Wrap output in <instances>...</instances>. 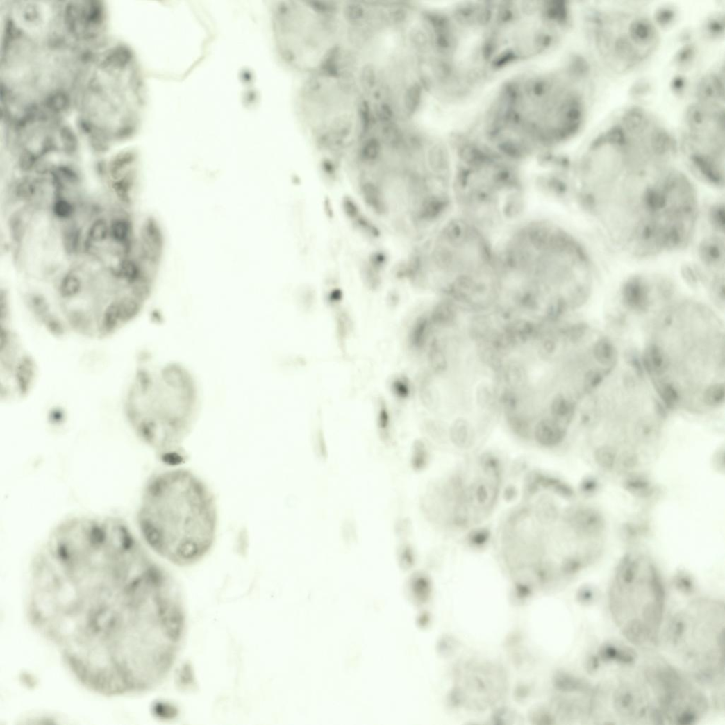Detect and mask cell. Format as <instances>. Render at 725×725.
<instances>
[{"instance_id":"cell-27","label":"cell","mask_w":725,"mask_h":725,"mask_svg":"<svg viewBox=\"0 0 725 725\" xmlns=\"http://www.w3.org/2000/svg\"><path fill=\"white\" fill-rule=\"evenodd\" d=\"M594 356L600 364L611 369L616 364L618 353L612 342L608 338H601L594 344Z\"/></svg>"},{"instance_id":"cell-28","label":"cell","mask_w":725,"mask_h":725,"mask_svg":"<svg viewBox=\"0 0 725 725\" xmlns=\"http://www.w3.org/2000/svg\"><path fill=\"white\" fill-rule=\"evenodd\" d=\"M40 181L29 176L19 179L13 187L15 198L21 201H28L34 199L40 192Z\"/></svg>"},{"instance_id":"cell-15","label":"cell","mask_w":725,"mask_h":725,"mask_svg":"<svg viewBox=\"0 0 725 725\" xmlns=\"http://www.w3.org/2000/svg\"><path fill=\"white\" fill-rule=\"evenodd\" d=\"M462 312L456 304L442 298L428 312L435 330L443 333L453 332L458 327Z\"/></svg>"},{"instance_id":"cell-14","label":"cell","mask_w":725,"mask_h":725,"mask_svg":"<svg viewBox=\"0 0 725 725\" xmlns=\"http://www.w3.org/2000/svg\"><path fill=\"white\" fill-rule=\"evenodd\" d=\"M497 381L501 386L520 393L532 389L526 362L514 354L505 359Z\"/></svg>"},{"instance_id":"cell-25","label":"cell","mask_w":725,"mask_h":725,"mask_svg":"<svg viewBox=\"0 0 725 725\" xmlns=\"http://www.w3.org/2000/svg\"><path fill=\"white\" fill-rule=\"evenodd\" d=\"M136 176L133 171L123 177L111 181V188L119 201L128 206L133 202Z\"/></svg>"},{"instance_id":"cell-32","label":"cell","mask_w":725,"mask_h":725,"mask_svg":"<svg viewBox=\"0 0 725 725\" xmlns=\"http://www.w3.org/2000/svg\"><path fill=\"white\" fill-rule=\"evenodd\" d=\"M705 403L709 406H718L724 401V386L723 384H715L710 386L704 394Z\"/></svg>"},{"instance_id":"cell-26","label":"cell","mask_w":725,"mask_h":725,"mask_svg":"<svg viewBox=\"0 0 725 725\" xmlns=\"http://www.w3.org/2000/svg\"><path fill=\"white\" fill-rule=\"evenodd\" d=\"M82 231L74 224H69L62 233V244L69 256H75L82 247Z\"/></svg>"},{"instance_id":"cell-13","label":"cell","mask_w":725,"mask_h":725,"mask_svg":"<svg viewBox=\"0 0 725 725\" xmlns=\"http://www.w3.org/2000/svg\"><path fill=\"white\" fill-rule=\"evenodd\" d=\"M567 429L550 417L542 415L533 423L530 444L548 451L556 449L565 441Z\"/></svg>"},{"instance_id":"cell-18","label":"cell","mask_w":725,"mask_h":725,"mask_svg":"<svg viewBox=\"0 0 725 725\" xmlns=\"http://www.w3.org/2000/svg\"><path fill=\"white\" fill-rule=\"evenodd\" d=\"M419 396L424 408L433 413H439L445 406V397L437 383V378L428 372L422 378Z\"/></svg>"},{"instance_id":"cell-40","label":"cell","mask_w":725,"mask_h":725,"mask_svg":"<svg viewBox=\"0 0 725 725\" xmlns=\"http://www.w3.org/2000/svg\"><path fill=\"white\" fill-rule=\"evenodd\" d=\"M354 222L357 227L368 235L374 238H377L380 235L378 229L366 217L360 215Z\"/></svg>"},{"instance_id":"cell-36","label":"cell","mask_w":725,"mask_h":725,"mask_svg":"<svg viewBox=\"0 0 725 725\" xmlns=\"http://www.w3.org/2000/svg\"><path fill=\"white\" fill-rule=\"evenodd\" d=\"M378 426L381 437L385 440H388L390 437V418L386 406L383 402L380 403Z\"/></svg>"},{"instance_id":"cell-31","label":"cell","mask_w":725,"mask_h":725,"mask_svg":"<svg viewBox=\"0 0 725 725\" xmlns=\"http://www.w3.org/2000/svg\"><path fill=\"white\" fill-rule=\"evenodd\" d=\"M428 451L426 444L422 441H416L413 445L411 463L416 470L423 469L428 462Z\"/></svg>"},{"instance_id":"cell-21","label":"cell","mask_w":725,"mask_h":725,"mask_svg":"<svg viewBox=\"0 0 725 725\" xmlns=\"http://www.w3.org/2000/svg\"><path fill=\"white\" fill-rule=\"evenodd\" d=\"M723 84L719 77L710 76L702 81L698 90V95L703 104L711 106H719V102L724 100Z\"/></svg>"},{"instance_id":"cell-12","label":"cell","mask_w":725,"mask_h":725,"mask_svg":"<svg viewBox=\"0 0 725 725\" xmlns=\"http://www.w3.org/2000/svg\"><path fill=\"white\" fill-rule=\"evenodd\" d=\"M499 383L493 378H483L477 381L470 394L471 407L480 415L478 418L494 419L500 417L498 404Z\"/></svg>"},{"instance_id":"cell-38","label":"cell","mask_w":725,"mask_h":725,"mask_svg":"<svg viewBox=\"0 0 725 725\" xmlns=\"http://www.w3.org/2000/svg\"><path fill=\"white\" fill-rule=\"evenodd\" d=\"M381 154V148L379 144L375 141L368 142L364 149H362L361 157L362 159L367 162H375Z\"/></svg>"},{"instance_id":"cell-7","label":"cell","mask_w":725,"mask_h":725,"mask_svg":"<svg viewBox=\"0 0 725 725\" xmlns=\"http://www.w3.org/2000/svg\"><path fill=\"white\" fill-rule=\"evenodd\" d=\"M504 474L503 462L494 453L467 455L431 488L424 501L425 514L432 523L450 533L473 532L496 509Z\"/></svg>"},{"instance_id":"cell-3","label":"cell","mask_w":725,"mask_h":725,"mask_svg":"<svg viewBox=\"0 0 725 725\" xmlns=\"http://www.w3.org/2000/svg\"><path fill=\"white\" fill-rule=\"evenodd\" d=\"M137 520L147 545L164 560L183 567L206 558L219 529V511L212 490L185 467L162 471L149 480Z\"/></svg>"},{"instance_id":"cell-2","label":"cell","mask_w":725,"mask_h":725,"mask_svg":"<svg viewBox=\"0 0 725 725\" xmlns=\"http://www.w3.org/2000/svg\"><path fill=\"white\" fill-rule=\"evenodd\" d=\"M501 299L538 317L552 301L587 300L592 266L583 244L550 217H526L497 240Z\"/></svg>"},{"instance_id":"cell-5","label":"cell","mask_w":725,"mask_h":725,"mask_svg":"<svg viewBox=\"0 0 725 725\" xmlns=\"http://www.w3.org/2000/svg\"><path fill=\"white\" fill-rule=\"evenodd\" d=\"M425 288L463 312H490L501 299L497 240L453 212L422 256Z\"/></svg>"},{"instance_id":"cell-6","label":"cell","mask_w":725,"mask_h":725,"mask_svg":"<svg viewBox=\"0 0 725 725\" xmlns=\"http://www.w3.org/2000/svg\"><path fill=\"white\" fill-rule=\"evenodd\" d=\"M453 157L454 212L496 240L527 217L531 192L521 164L485 144H465Z\"/></svg>"},{"instance_id":"cell-24","label":"cell","mask_w":725,"mask_h":725,"mask_svg":"<svg viewBox=\"0 0 725 725\" xmlns=\"http://www.w3.org/2000/svg\"><path fill=\"white\" fill-rule=\"evenodd\" d=\"M629 33L631 40L637 45L649 46L656 38L655 27L644 18L634 20L631 24Z\"/></svg>"},{"instance_id":"cell-34","label":"cell","mask_w":725,"mask_h":725,"mask_svg":"<svg viewBox=\"0 0 725 725\" xmlns=\"http://www.w3.org/2000/svg\"><path fill=\"white\" fill-rule=\"evenodd\" d=\"M9 228L13 240L16 242L22 241L26 229L21 214L15 212L11 215Z\"/></svg>"},{"instance_id":"cell-20","label":"cell","mask_w":725,"mask_h":725,"mask_svg":"<svg viewBox=\"0 0 725 725\" xmlns=\"http://www.w3.org/2000/svg\"><path fill=\"white\" fill-rule=\"evenodd\" d=\"M110 240L123 248L124 256L128 257L133 235V225L126 216H118L110 222Z\"/></svg>"},{"instance_id":"cell-39","label":"cell","mask_w":725,"mask_h":725,"mask_svg":"<svg viewBox=\"0 0 725 725\" xmlns=\"http://www.w3.org/2000/svg\"><path fill=\"white\" fill-rule=\"evenodd\" d=\"M604 374L599 371H590L585 377L584 385L588 391L597 388L603 381Z\"/></svg>"},{"instance_id":"cell-22","label":"cell","mask_w":725,"mask_h":725,"mask_svg":"<svg viewBox=\"0 0 725 725\" xmlns=\"http://www.w3.org/2000/svg\"><path fill=\"white\" fill-rule=\"evenodd\" d=\"M362 199L376 213L381 215L388 212V206L380 187L373 181H366L361 186Z\"/></svg>"},{"instance_id":"cell-4","label":"cell","mask_w":725,"mask_h":725,"mask_svg":"<svg viewBox=\"0 0 725 725\" xmlns=\"http://www.w3.org/2000/svg\"><path fill=\"white\" fill-rule=\"evenodd\" d=\"M199 392L191 372L178 362L144 367L132 376L123 410L136 437L165 463L188 458L184 448L199 414Z\"/></svg>"},{"instance_id":"cell-41","label":"cell","mask_w":725,"mask_h":725,"mask_svg":"<svg viewBox=\"0 0 725 725\" xmlns=\"http://www.w3.org/2000/svg\"><path fill=\"white\" fill-rule=\"evenodd\" d=\"M343 209L349 219L355 221L360 215V210L356 203L351 198L346 197L343 201Z\"/></svg>"},{"instance_id":"cell-9","label":"cell","mask_w":725,"mask_h":725,"mask_svg":"<svg viewBox=\"0 0 725 725\" xmlns=\"http://www.w3.org/2000/svg\"><path fill=\"white\" fill-rule=\"evenodd\" d=\"M608 597L612 619L631 644L642 648L658 644L666 597L653 569L636 563L624 565L616 575Z\"/></svg>"},{"instance_id":"cell-33","label":"cell","mask_w":725,"mask_h":725,"mask_svg":"<svg viewBox=\"0 0 725 725\" xmlns=\"http://www.w3.org/2000/svg\"><path fill=\"white\" fill-rule=\"evenodd\" d=\"M362 281L371 290H376L381 283L380 271L376 269L369 264L366 265L362 269L361 273Z\"/></svg>"},{"instance_id":"cell-8","label":"cell","mask_w":725,"mask_h":725,"mask_svg":"<svg viewBox=\"0 0 725 725\" xmlns=\"http://www.w3.org/2000/svg\"><path fill=\"white\" fill-rule=\"evenodd\" d=\"M662 631L660 641L681 664L685 674L703 685L724 686L722 602L694 600L677 611Z\"/></svg>"},{"instance_id":"cell-37","label":"cell","mask_w":725,"mask_h":725,"mask_svg":"<svg viewBox=\"0 0 725 725\" xmlns=\"http://www.w3.org/2000/svg\"><path fill=\"white\" fill-rule=\"evenodd\" d=\"M392 391L395 396L401 399L408 398L412 392V385L403 377H399L392 382Z\"/></svg>"},{"instance_id":"cell-11","label":"cell","mask_w":725,"mask_h":725,"mask_svg":"<svg viewBox=\"0 0 725 725\" xmlns=\"http://www.w3.org/2000/svg\"><path fill=\"white\" fill-rule=\"evenodd\" d=\"M39 368L14 327L8 294L0 295V391L2 402L25 400L38 383Z\"/></svg>"},{"instance_id":"cell-1","label":"cell","mask_w":725,"mask_h":725,"mask_svg":"<svg viewBox=\"0 0 725 725\" xmlns=\"http://www.w3.org/2000/svg\"><path fill=\"white\" fill-rule=\"evenodd\" d=\"M40 629L63 655L122 665L151 649L174 626L167 572H49L38 603Z\"/></svg>"},{"instance_id":"cell-42","label":"cell","mask_w":725,"mask_h":725,"mask_svg":"<svg viewBox=\"0 0 725 725\" xmlns=\"http://www.w3.org/2000/svg\"><path fill=\"white\" fill-rule=\"evenodd\" d=\"M386 263V258L383 253L376 252L372 256L369 264L381 272Z\"/></svg>"},{"instance_id":"cell-10","label":"cell","mask_w":725,"mask_h":725,"mask_svg":"<svg viewBox=\"0 0 725 725\" xmlns=\"http://www.w3.org/2000/svg\"><path fill=\"white\" fill-rule=\"evenodd\" d=\"M643 669L664 724H692L708 712L707 697L694 681L661 658L645 662Z\"/></svg>"},{"instance_id":"cell-43","label":"cell","mask_w":725,"mask_h":725,"mask_svg":"<svg viewBox=\"0 0 725 725\" xmlns=\"http://www.w3.org/2000/svg\"><path fill=\"white\" fill-rule=\"evenodd\" d=\"M674 13L673 11L666 9L662 10L658 12V21L662 24H668L674 19Z\"/></svg>"},{"instance_id":"cell-16","label":"cell","mask_w":725,"mask_h":725,"mask_svg":"<svg viewBox=\"0 0 725 725\" xmlns=\"http://www.w3.org/2000/svg\"><path fill=\"white\" fill-rule=\"evenodd\" d=\"M546 415L560 424L569 427L576 413V403L562 392H557L549 397L546 405Z\"/></svg>"},{"instance_id":"cell-23","label":"cell","mask_w":725,"mask_h":725,"mask_svg":"<svg viewBox=\"0 0 725 725\" xmlns=\"http://www.w3.org/2000/svg\"><path fill=\"white\" fill-rule=\"evenodd\" d=\"M644 365L649 373L662 375L667 369V357L662 349L656 345L649 346L644 355Z\"/></svg>"},{"instance_id":"cell-29","label":"cell","mask_w":725,"mask_h":725,"mask_svg":"<svg viewBox=\"0 0 725 725\" xmlns=\"http://www.w3.org/2000/svg\"><path fill=\"white\" fill-rule=\"evenodd\" d=\"M110 238V222L103 217H97L90 224L88 233L85 247L102 244Z\"/></svg>"},{"instance_id":"cell-17","label":"cell","mask_w":725,"mask_h":725,"mask_svg":"<svg viewBox=\"0 0 725 725\" xmlns=\"http://www.w3.org/2000/svg\"><path fill=\"white\" fill-rule=\"evenodd\" d=\"M624 303L636 311H646L649 306V288L645 279L636 277L630 280L622 291Z\"/></svg>"},{"instance_id":"cell-35","label":"cell","mask_w":725,"mask_h":725,"mask_svg":"<svg viewBox=\"0 0 725 725\" xmlns=\"http://www.w3.org/2000/svg\"><path fill=\"white\" fill-rule=\"evenodd\" d=\"M659 392L662 401L668 408H674L679 401V394L675 387L669 383H665L659 388Z\"/></svg>"},{"instance_id":"cell-19","label":"cell","mask_w":725,"mask_h":725,"mask_svg":"<svg viewBox=\"0 0 725 725\" xmlns=\"http://www.w3.org/2000/svg\"><path fill=\"white\" fill-rule=\"evenodd\" d=\"M436 333L428 313L420 316L415 322L410 334L411 347L415 351L425 353L431 340Z\"/></svg>"},{"instance_id":"cell-30","label":"cell","mask_w":725,"mask_h":725,"mask_svg":"<svg viewBox=\"0 0 725 725\" xmlns=\"http://www.w3.org/2000/svg\"><path fill=\"white\" fill-rule=\"evenodd\" d=\"M76 208L74 202L65 196H56L51 205V211L56 219L64 222L74 217Z\"/></svg>"}]
</instances>
